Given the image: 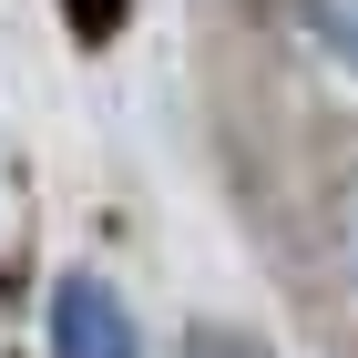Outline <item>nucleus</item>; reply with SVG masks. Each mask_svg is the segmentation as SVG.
<instances>
[{"label":"nucleus","mask_w":358,"mask_h":358,"mask_svg":"<svg viewBox=\"0 0 358 358\" xmlns=\"http://www.w3.org/2000/svg\"><path fill=\"white\" fill-rule=\"evenodd\" d=\"M41 348L52 358H143V317L123 307L103 266H62L52 307H41Z\"/></svg>","instance_id":"nucleus-1"},{"label":"nucleus","mask_w":358,"mask_h":358,"mask_svg":"<svg viewBox=\"0 0 358 358\" xmlns=\"http://www.w3.org/2000/svg\"><path fill=\"white\" fill-rule=\"evenodd\" d=\"M174 358H287V348L256 338V328H225V317H194V328L174 338Z\"/></svg>","instance_id":"nucleus-2"},{"label":"nucleus","mask_w":358,"mask_h":358,"mask_svg":"<svg viewBox=\"0 0 358 358\" xmlns=\"http://www.w3.org/2000/svg\"><path fill=\"white\" fill-rule=\"evenodd\" d=\"M297 10H307V31H317L338 62H358V0H297Z\"/></svg>","instance_id":"nucleus-3"},{"label":"nucleus","mask_w":358,"mask_h":358,"mask_svg":"<svg viewBox=\"0 0 358 358\" xmlns=\"http://www.w3.org/2000/svg\"><path fill=\"white\" fill-rule=\"evenodd\" d=\"M62 21H72V41H92V52H103L113 31L134 21V0H62Z\"/></svg>","instance_id":"nucleus-4"}]
</instances>
